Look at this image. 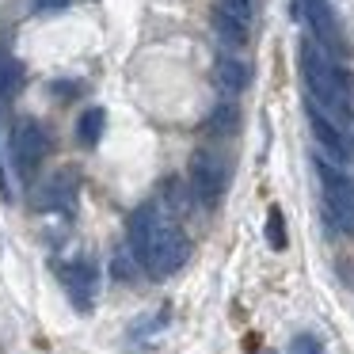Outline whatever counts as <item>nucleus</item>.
Returning a JSON list of instances; mask_svg holds the SVG:
<instances>
[{
	"label": "nucleus",
	"instance_id": "nucleus-1",
	"mask_svg": "<svg viewBox=\"0 0 354 354\" xmlns=\"http://www.w3.org/2000/svg\"><path fill=\"white\" fill-rule=\"evenodd\" d=\"M187 255H191L187 232L179 229L176 221H168V217L156 214L153 217V229H149V248H145L141 267L153 270L156 278H168V274H176V270L187 263Z\"/></svg>",
	"mask_w": 354,
	"mask_h": 354
},
{
	"label": "nucleus",
	"instance_id": "nucleus-2",
	"mask_svg": "<svg viewBox=\"0 0 354 354\" xmlns=\"http://www.w3.org/2000/svg\"><path fill=\"white\" fill-rule=\"evenodd\" d=\"M301 73H305V84L316 103H324L331 111H346V77L339 73V65L331 57H324L308 42L301 46Z\"/></svg>",
	"mask_w": 354,
	"mask_h": 354
},
{
	"label": "nucleus",
	"instance_id": "nucleus-3",
	"mask_svg": "<svg viewBox=\"0 0 354 354\" xmlns=\"http://www.w3.org/2000/svg\"><path fill=\"white\" fill-rule=\"evenodd\" d=\"M187 179H191V191L202 206H217L225 187H229V164H225V156L214 153V149H198V153L191 156Z\"/></svg>",
	"mask_w": 354,
	"mask_h": 354
},
{
	"label": "nucleus",
	"instance_id": "nucleus-4",
	"mask_svg": "<svg viewBox=\"0 0 354 354\" xmlns=\"http://www.w3.org/2000/svg\"><path fill=\"white\" fill-rule=\"evenodd\" d=\"M50 153V133L39 118H19L12 126V156H16V168L24 176H31Z\"/></svg>",
	"mask_w": 354,
	"mask_h": 354
},
{
	"label": "nucleus",
	"instance_id": "nucleus-5",
	"mask_svg": "<svg viewBox=\"0 0 354 354\" xmlns=\"http://www.w3.org/2000/svg\"><path fill=\"white\" fill-rule=\"evenodd\" d=\"M57 282L65 286L73 308L77 313H92L95 308V263L92 259H65L57 263Z\"/></svg>",
	"mask_w": 354,
	"mask_h": 354
},
{
	"label": "nucleus",
	"instance_id": "nucleus-6",
	"mask_svg": "<svg viewBox=\"0 0 354 354\" xmlns=\"http://www.w3.org/2000/svg\"><path fill=\"white\" fill-rule=\"evenodd\" d=\"M320 176H324V202H328V214L335 217L343 229L354 232V183L339 171H331L328 164H320Z\"/></svg>",
	"mask_w": 354,
	"mask_h": 354
},
{
	"label": "nucleus",
	"instance_id": "nucleus-7",
	"mask_svg": "<svg viewBox=\"0 0 354 354\" xmlns=\"http://www.w3.org/2000/svg\"><path fill=\"white\" fill-rule=\"evenodd\" d=\"M73 194H77V176H73V171H57V176L39 191V206L42 209H62V206L69 209Z\"/></svg>",
	"mask_w": 354,
	"mask_h": 354
},
{
	"label": "nucleus",
	"instance_id": "nucleus-8",
	"mask_svg": "<svg viewBox=\"0 0 354 354\" xmlns=\"http://www.w3.org/2000/svg\"><path fill=\"white\" fill-rule=\"evenodd\" d=\"M214 77H217V84H221L229 95H236V92H244V84H248V65L240 62V57L221 54L214 62Z\"/></svg>",
	"mask_w": 354,
	"mask_h": 354
},
{
	"label": "nucleus",
	"instance_id": "nucleus-9",
	"mask_svg": "<svg viewBox=\"0 0 354 354\" xmlns=\"http://www.w3.org/2000/svg\"><path fill=\"white\" fill-rule=\"evenodd\" d=\"M27 88V69L19 57L0 54V100H16L19 92Z\"/></svg>",
	"mask_w": 354,
	"mask_h": 354
},
{
	"label": "nucleus",
	"instance_id": "nucleus-10",
	"mask_svg": "<svg viewBox=\"0 0 354 354\" xmlns=\"http://www.w3.org/2000/svg\"><path fill=\"white\" fill-rule=\"evenodd\" d=\"M103 130H107V111L103 107H88L84 115L77 118V141L84 149H95L103 138Z\"/></svg>",
	"mask_w": 354,
	"mask_h": 354
},
{
	"label": "nucleus",
	"instance_id": "nucleus-11",
	"mask_svg": "<svg viewBox=\"0 0 354 354\" xmlns=\"http://www.w3.org/2000/svg\"><path fill=\"white\" fill-rule=\"evenodd\" d=\"M313 133H316V141H320V145L328 149V153H335V156H339V160H346V156H351V153H346L343 133H339L335 126H331L328 118L320 115V111H313Z\"/></svg>",
	"mask_w": 354,
	"mask_h": 354
},
{
	"label": "nucleus",
	"instance_id": "nucleus-12",
	"mask_svg": "<svg viewBox=\"0 0 354 354\" xmlns=\"http://www.w3.org/2000/svg\"><path fill=\"white\" fill-rule=\"evenodd\" d=\"M206 130H209V133H232V130H236V107H232V103H221V107H214V115H209Z\"/></svg>",
	"mask_w": 354,
	"mask_h": 354
},
{
	"label": "nucleus",
	"instance_id": "nucleus-13",
	"mask_svg": "<svg viewBox=\"0 0 354 354\" xmlns=\"http://www.w3.org/2000/svg\"><path fill=\"white\" fill-rule=\"evenodd\" d=\"M267 244L274 248V252H282L286 244H290V236H286V217H282V209H270L267 214Z\"/></svg>",
	"mask_w": 354,
	"mask_h": 354
},
{
	"label": "nucleus",
	"instance_id": "nucleus-14",
	"mask_svg": "<svg viewBox=\"0 0 354 354\" xmlns=\"http://www.w3.org/2000/svg\"><path fill=\"white\" fill-rule=\"evenodd\" d=\"M133 263H138V255H133V252H118L115 259H111V274H115L118 282H133V278H138Z\"/></svg>",
	"mask_w": 354,
	"mask_h": 354
},
{
	"label": "nucleus",
	"instance_id": "nucleus-15",
	"mask_svg": "<svg viewBox=\"0 0 354 354\" xmlns=\"http://www.w3.org/2000/svg\"><path fill=\"white\" fill-rule=\"evenodd\" d=\"M286 354H324V343H320L316 335H297Z\"/></svg>",
	"mask_w": 354,
	"mask_h": 354
},
{
	"label": "nucleus",
	"instance_id": "nucleus-16",
	"mask_svg": "<svg viewBox=\"0 0 354 354\" xmlns=\"http://www.w3.org/2000/svg\"><path fill=\"white\" fill-rule=\"evenodd\" d=\"M50 92H54V100L69 103V100H77V95L84 92V88H80L77 80H54V84H50Z\"/></svg>",
	"mask_w": 354,
	"mask_h": 354
},
{
	"label": "nucleus",
	"instance_id": "nucleus-17",
	"mask_svg": "<svg viewBox=\"0 0 354 354\" xmlns=\"http://www.w3.org/2000/svg\"><path fill=\"white\" fill-rule=\"evenodd\" d=\"M62 8H69V0H31V12H62Z\"/></svg>",
	"mask_w": 354,
	"mask_h": 354
},
{
	"label": "nucleus",
	"instance_id": "nucleus-18",
	"mask_svg": "<svg viewBox=\"0 0 354 354\" xmlns=\"http://www.w3.org/2000/svg\"><path fill=\"white\" fill-rule=\"evenodd\" d=\"M0 198L12 202V187H8V171H4V160H0Z\"/></svg>",
	"mask_w": 354,
	"mask_h": 354
}]
</instances>
